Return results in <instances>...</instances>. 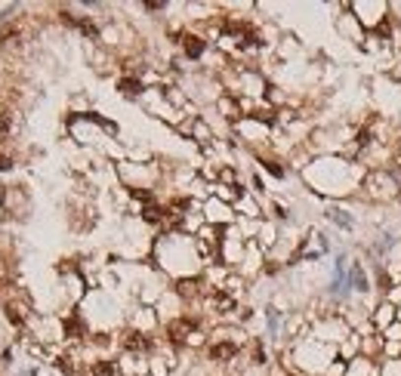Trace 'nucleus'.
<instances>
[{
	"instance_id": "3",
	"label": "nucleus",
	"mask_w": 401,
	"mask_h": 376,
	"mask_svg": "<svg viewBox=\"0 0 401 376\" xmlns=\"http://www.w3.org/2000/svg\"><path fill=\"white\" fill-rule=\"evenodd\" d=\"M235 355V346H213L210 348V358L213 361H222V358H232Z\"/></svg>"
},
{
	"instance_id": "1",
	"label": "nucleus",
	"mask_w": 401,
	"mask_h": 376,
	"mask_svg": "<svg viewBox=\"0 0 401 376\" xmlns=\"http://www.w3.org/2000/svg\"><path fill=\"white\" fill-rule=\"evenodd\" d=\"M191 330H194V324H191V321H173V324H170V336H173L176 343H182V339H185Z\"/></svg>"
},
{
	"instance_id": "4",
	"label": "nucleus",
	"mask_w": 401,
	"mask_h": 376,
	"mask_svg": "<svg viewBox=\"0 0 401 376\" xmlns=\"http://www.w3.org/2000/svg\"><path fill=\"white\" fill-rule=\"evenodd\" d=\"M93 373H96V376H111V373H114V364H111V361H102V364H96V367H93Z\"/></svg>"
},
{
	"instance_id": "6",
	"label": "nucleus",
	"mask_w": 401,
	"mask_h": 376,
	"mask_svg": "<svg viewBox=\"0 0 401 376\" xmlns=\"http://www.w3.org/2000/svg\"><path fill=\"white\" fill-rule=\"evenodd\" d=\"M127 348H145V339H142L139 333H130V339H127Z\"/></svg>"
},
{
	"instance_id": "5",
	"label": "nucleus",
	"mask_w": 401,
	"mask_h": 376,
	"mask_svg": "<svg viewBox=\"0 0 401 376\" xmlns=\"http://www.w3.org/2000/svg\"><path fill=\"white\" fill-rule=\"evenodd\" d=\"M121 89L127 96H136V93H139V84H136V81H121Z\"/></svg>"
},
{
	"instance_id": "2",
	"label": "nucleus",
	"mask_w": 401,
	"mask_h": 376,
	"mask_svg": "<svg viewBox=\"0 0 401 376\" xmlns=\"http://www.w3.org/2000/svg\"><path fill=\"white\" fill-rule=\"evenodd\" d=\"M185 53L198 59V56L204 53V40H201V37H185Z\"/></svg>"
}]
</instances>
